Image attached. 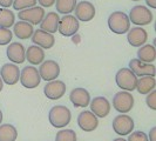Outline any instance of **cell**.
<instances>
[{
  "label": "cell",
  "mask_w": 156,
  "mask_h": 141,
  "mask_svg": "<svg viewBox=\"0 0 156 141\" xmlns=\"http://www.w3.org/2000/svg\"><path fill=\"white\" fill-rule=\"evenodd\" d=\"M70 118H72V113L69 108H67L66 106H61V105L52 107L48 113L49 124L55 128L66 127L70 122Z\"/></svg>",
  "instance_id": "1"
},
{
  "label": "cell",
  "mask_w": 156,
  "mask_h": 141,
  "mask_svg": "<svg viewBox=\"0 0 156 141\" xmlns=\"http://www.w3.org/2000/svg\"><path fill=\"white\" fill-rule=\"evenodd\" d=\"M108 27L113 33L115 34H125L129 31L130 28V20L128 16L121 12V11H116L113 12L109 16H108Z\"/></svg>",
  "instance_id": "2"
},
{
  "label": "cell",
  "mask_w": 156,
  "mask_h": 141,
  "mask_svg": "<svg viewBox=\"0 0 156 141\" xmlns=\"http://www.w3.org/2000/svg\"><path fill=\"white\" fill-rule=\"evenodd\" d=\"M115 81H116V85L121 89L127 91V92H133L136 88L137 77L134 74L130 68H121L117 70L116 75H115Z\"/></svg>",
  "instance_id": "3"
},
{
  "label": "cell",
  "mask_w": 156,
  "mask_h": 141,
  "mask_svg": "<svg viewBox=\"0 0 156 141\" xmlns=\"http://www.w3.org/2000/svg\"><path fill=\"white\" fill-rule=\"evenodd\" d=\"M128 18H129L130 23L136 26H146L153 21V13L150 12L149 7L147 6L136 5L130 9Z\"/></svg>",
  "instance_id": "4"
},
{
  "label": "cell",
  "mask_w": 156,
  "mask_h": 141,
  "mask_svg": "<svg viewBox=\"0 0 156 141\" xmlns=\"http://www.w3.org/2000/svg\"><path fill=\"white\" fill-rule=\"evenodd\" d=\"M19 81L21 82V85L23 87H26L28 89L38 87L40 85V81H41L39 70H37L35 67H33V66H26V67H23V70H20Z\"/></svg>",
  "instance_id": "5"
},
{
  "label": "cell",
  "mask_w": 156,
  "mask_h": 141,
  "mask_svg": "<svg viewBox=\"0 0 156 141\" xmlns=\"http://www.w3.org/2000/svg\"><path fill=\"white\" fill-rule=\"evenodd\" d=\"M80 28L79 20L72 14H65V16L59 20L58 25V31L63 37H72L75 33H78Z\"/></svg>",
  "instance_id": "6"
},
{
  "label": "cell",
  "mask_w": 156,
  "mask_h": 141,
  "mask_svg": "<svg viewBox=\"0 0 156 141\" xmlns=\"http://www.w3.org/2000/svg\"><path fill=\"white\" fill-rule=\"evenodd\" d=\"M134 106V96L130 92L122 91L114 95L113 98V107L119 113H128Z\"/></svg>",
  "instance_id": "7"
},
{
  "label": "cell",
  "mask_w": 156,
  "mask_h": 141,
  "mask_svg": "<svg viewBox=\"0 0 156 141\" xmlns=\"http://www.w3.org/2000/svg\"><path fill=\"white\" fill-rule=\"evenodd\" d=\"M45 16V9L41 6H33L30 8H25L19 11L18 13V19L23 20V21H27V23L32 24V25H39L41 20Z\"/></svg>",
  "instance_id": "8"
},
{
  "label": "cell",
  "mask_w": 156,
  "mask_h": 141,
  "mask_svg": "<svg viewBox=\"0 0 156 141\" xmlns=\"http://www.w3.org/2000/svg\"><path fill=\"white\" fill-rule=\"evenodd\" d=\"M113 129L117 135H121V136H126V135H129V134L133 132L134 129V120L130 117L122 114L121 115H117L114 118L113 120Z\"/></svg>",
  "instance_id": "9"
},
{
  "label": "cell",
  "mask_w": 156,
  "mask_h": 141,
  "mask_svg": "<svg viewBox=\"0 0 156 141\" xmlns=\"http://www.w3.org/2000/svg\"><path fill=\"white\" fill-rule=\"evenodd\" d=\"M39 74L41 80L45 81H52L59 77L60 74V66L59 63L54 60H44L40 63L39 67Z\"/></svg>",
  "instance_id": "10"
},
{
  "label": "cell",
  "mask_w": 156,
  "mask_h": 141,
  "mask_svg": "<svg viewBox=\"0 0 156 141\" xmlns=\"http://www.w3.org/2000/svg\"><path fill=\"white\" fill-rule=\"evenodd\" d=\"M44 93L49 100H59L66 93V85L61 80H52L48 81L44 88Z\"/></svg>",
  "instance_id": "11"
},
{
  "label": "cell",
  "mask_w": 156,
  "mask_h": 141,
  "mask_svg": "<svg viewBox=\"0 0 156 141\" xmlns=\"http://www.w3.org/2000/svg\"><path fill=\"white\" fill-rule=\"evenodd\" d=\"M0 78L9 86L16 85L20 78V70L16 63H5L0 70Z\"/></svg>",
  "instance_id": "12"
},
{
  "label": "cell",
  "mask_w": 156,
  "mask_h": 141,
  "mask_svg": "<svg viewBox=\"0 0 156 141\" xmlns=\"http://www.w3.org/2000/svg\"><path fill=\"white\" fill-rule=\"evenodd\" d=\"M79 127L85 132H93L98 128L99 119L90 110H83L78 117Z\"/></svg>",
  "instance_id": "13"
},
{
  "label": "cell",
  "mask_w": 156,
  "mask_h": 141,
  "mask_svg": "<svg viewBox=\"0 0 156 141\" xmlns=\"http://www.w3.org/2000/svg\"><path fill=\"white\" fill-rule=\"evenodd\" d=\"M75 12V18L80 20V21H90L93 20L95 16V7L92 2L89 1H80L79 4H76V6L74 8Z\"/></svg>",
  "instance_id": "14"
},
{
  "label": "cell",
  "mask_w": 156,
  "mask_h": 141,
  "mask_svg": "<svg viewBox=\"0 0 156 141\" xmlns=\"http://www.w3.org/2000/svg\"><path fill=\"white\" fill-rule=\"evenodd\" d=\"M129 68L133 70V73L136 77H155L156 68L154 63H142L139 59H132L129 61Z\"/></svg>",
  "instance_id": "15"
},
{
  "label": "cell",
  "mask_w": 156,
  "mask_h": 141,
  "mask_svg": "<svg viewBox=\"0 0 156 141\" xmlns=\"http://www.w3.org/2000/svg\"><path fill=\"white\" fill-rule=\"evenodd\" d=\"M32 42L37 46L45 48V49H49L54 46L55 38L52 33H48L42 30H37L33 32L32 34Z\"/></svg>",
  "instance_id": "16"
},
{
  "label": "cell",
  "mask_w": 156,
  "mask_h": 141,
  "mask_svg": "<svg viewBox=\"0 0 156 141\" xmlns=\"http://www.w3.org/2000/svg\"><path fill=\"white\" fill-rule=\"evenodd\" d=\"M70 102L76 108H86L90 102V94L85 88H74L69 94Z\"/></svg>",
  "instance_id": "17"
},
{
  "label": "cell",
  "mask_w": 156,
  "mask_h": 141,
  "mask_svg": "<svg viewBox=\"0 0 156 141\" xmlns=\"http://www.w3.org/2000/svg\"><path fill=\"white\" fill-rule=\"evenodd\" d=\"M127 40L133 47H141L147 42L148 33L141 26H136L133 28H129V31L127 32Z\"/></svg>",
  "instance_id": "18"
},
{
  "label": "cell",
  "mask_w": 156,
  "mask_h": 141,
  "mask_svg": "<svg viewBox=\"0 0 156 141\" xmlns=\"http://www.w3.org/2000/svg\"><path fill=\"white\" fill-rule=\"evenodd\" d=\"M6 55H7L9 61H12L16 65H19V63H23L26 60V49H25L23 44L12 42V44L8 45Z\"/></svg>",
  "instance_id": "19"
},
{
  "label": "cell",
  "mask_w": 156,
  "mask_h": 141,
  "mask_svg": "<svg viewBox=\"0 0 156 141\" xmlns=\"http://www.w3.org/2000/svg\"><path fill=\"white\" fill-rule=\"evenodd\" d=\"M90 105V112H93L98 118H106L110 112V103L105 96H96L92 101Z\"/></svg>",
  "instance_id": "20"
},
{
  "label": "cell",
  "mask_w": 156,
  "mask_h": 141,
  "mask_svg": "<svg viewBox=\"0 0 156 141\" xmlns=\"http://www.w3.org/2000/svg\"><path fill=\"white\" fill-rule=\"evenodd\" d=\"M59 20H60V16L58 13L55 12H49L47 13L46 16H44V19L41 20L40 25V30L42 31H46L48 33H55L58 31V25H59Z\"/></svg>",
  "instance_id": "21"
},
{
  "label": "cell",
  "mask_w": 156,
  "mask_h": 141,
  "mask_svg": "<svg viewBox=\"0 0 156 141\" xmlns=\"http://www.w3.org/2000/svg\"><path fill=\"white\" fill-rule=\"evenodd\" d=\"M34 32V28H33V25L27 21H18V23H14L13 25V33L16 34V37L20 40H26L30 39L32 37Z\"/></svg>",
  "instance_id": "22"
},
{
  "label": "cell",
  "mask_w": 156,
  "mask_h": 141,
  "mask_svg": "<svg viewBox=\"0 0 156 141\" xmlns=\"http://www.w3.org/2000/svg\"><path fill=\"white\" fill-rule=\"evenodd\" d=\"M26 59L32 65H40L45 60V52L41 47L32 45L26 51Z\"/></svg>",
  "instance_id": "23"
},
{
  "label": "cell",
  "mask_w": 156,
  "mask_h": 141,
  "mask_svg": "<svg viewBox=\"0 0 156 141\" xmlns=\"http://www.w3.org/2000/svg\"><path fill=\"white\" fill-rule=\"evenodd\" d=\"M137 59L142 63H153L156 59V49L154 45H142L137 51Z\"/></svg>",
  "instance_id": "24"
},
{
  "label": "cell",
  "mask_w": 156,
  "mask_h": 141,
  "mask_svg": "<svg viewBox=\"0 0 156 141\" xmlns=\"http://www.w3.org/2000/svg\"><path fill=\"white\" fill-rule=\"evenodd\" d=\"M156 86V80L155 77H140V79H137V82H136V88L137 92L140 94H148L150 93L153 89H155Z\"/></svg>",
  "instance_id": "25"
},
{
  "label": "cell",
  "mask_w": 156,
  "mask_h": 141,
  "mask_svg": "<svg viewBox=\"0 0 156 141\" xmlns=\"http://www.w3.org/2000/svg\"><path fill=\"white\" fill-rule=\"evenodd\" d=\"M18 138V131L13 125L5 124L0 125V141H16Z\"/></svg>",
  "instance_id": "26"
},
{
  "label": "cell",
  "mask_w": 156,
  "mask_h": 141,
  "mask_svg": "<svg viewBox=\"0 0 156 141\" xmlns=\"http://www.w3.org/2000/svg\"><path fill=\"white\" fill-rule=\"evenodd\" d=\"M76 0H55V8L56 12L60 14H70L74 12V8L76 6Z\"/></svg>",
  "instance_id": "27"
},
{
  "label": "cell",
  "mask_w": 156,
  "mask_h": 141,
  "mask_svg": "<svg viewBox=\"0 0 156 141\" xmlns=\"http://www.w3.org/2000/svg\"><path fill=\"white\" fill-rule=\"evenodd\" d=\"M16 23V16L8 8H0V27L9 28Z\"/></svg>",
  "instance_id": "28"
},
{
  "label": "cell",
  "mask_w": 156,
  "mask_h": 141,
  "mask_svg": "<svg viewBox=\"0 0 156 141\" xmlns=\"http://www.w3.org/2000/svg\"><path fill=\"white\" fill-rule=\"evenodd\" d=\"M55 141H76V134L73 129H61L55 135Z\"/></svg>",
  "instance_id": "29"
},
{
  "label": "cell",
  "mask_w": 156,
  "mask_h": 141,
  "mask_svg": "<svg viewBox=\"0 0 156 141\" xmlns=\"http://www.w3.org/2000/svg\"><path fill=\"white\" fill-rule=\"evenodd\" d=\"M35 5H37V0H13V4H12L13 8L16 11L33 7Z\"/></svg>",
  "instance_id": "30"
},
{
  "label": "cell",
  "mask_w": 156,
  "mask_h": 141,
  "mask_svg": "<svg viewBox=\"0 0 156 141\" xmlns=\"http://www.w3.org/2000/svg\"><path fill=\"white\" fill-rule=\"evenodd\" d=\"M13 38V32L9 31V28L0 27V46H5Z\"/></svg>",
  "instance_id": "31"
},
{
  "label": "cell",
  "mask_w": 156,
  "mask_h": 141,
  "mask_svg": "<svg viewBox=\"0 0 156 141\" xmlns=\"http://www.w3.org/2000/svg\"><path fill=\"white\" fill-rule=\"evenodd\" d=\"M146 103L150 110H156V92L155 89H153L150 93H148L147 98H146Z\"/></svg>",
  "instance_id": "32"
},
{
  "label": "cell",
  "mask_w": 156,
  "mask_h": 141,
  "mask_svg": "<svg viewBox=\"0 0 156 141\" xmlns=\"http://www.w3.org/2000/svg\"><path fill=\"white\" fill-rule=\"evenodd\" d=\"M129 135H130V136L128 138V140L127 141H149L147 134L143 133V132H140V131L134 132V133H130Z\"/></svg>",
  "instance_id": "33"
},
{
  "label": "cell",
  "mask_w": 156,
  "mask_h": 141,
  "mask_svg": "<svg viewBox=\"0 0 156 141\" xmlns=\"http://www.w3.org/2000/svg\"><path fill=\"white\" fill-rule=\"evenodd\" d=\"M41 7H51L55 4V0H37Z\"/></svg>",
  "instance_id": "34"
},
{
  "label": "cell",
  "mask_w": 156,
  "mask_h": 141,
  "mask_svg": "<svg viewBox=\"0 0 156 141\" xmlns=\"http://www.w3.org/2000/svg\"><path fill=\"white\" fill-rule=\"evenodd\" d=\"M13 0H0V6L2 8H8L12 6Z\"/></svg>",
  "instance_id": "35"
},
{
  "label": "cell",
  "mask_w": 156,
  "mask_h": 141,
  "mask_svg": "<svg viewBox=\"0 0 156 141\" xmlns=\"http://www.w3.org/2000/svg\"><path fill=\"white\" fill-rule=\"evenodd\" d=\"M148 140L149 141H156V128H155V127H153V128L150 129Z\"/></svg>",
  "instance_id": "36"
},
{
  "label": "cell",
  "mask_w": 156,
  "mask_h": 141,
  "mask_svg": "<svg viewBox=\"0 0 156 141\" xmlns=\"http://www.w3.org/2000/svg\"><path fill=\"white\" fill-rule=\"evenodd\" d=\"M72 41H73L74 44H76V45H78L79 42L81 41V37H80V34H78V33H75L74 35H72Z\"/></svg>",
  "instance_id": "37"
},
{
  "label": "cell",
  "mask_w": 156,
  "mask_h": 141,
  "mask_svg": "<svg viewBox=\"0 0 156 141\" xmlns=\"http://www.w3.org/2000/svg\"><path fill=\"white\" fill-rule=\"evenodd\" d=\"M146 4L148 5V7L150 8H156V0H146Z\"/></svg>",
  "instance_id": "38"
},
{
  "label": "cell",
  "mask_w": 156,
  "mask_h": 141,
  "mask_svg": "<svg viewBox=\"0 0 156 141\" xmlns=\"http://www.w3.org/2000/svg\"><path fill=\"white\" fill-rule=\"evenodd\" d=\"M113 141H127V140L123 139V138H116V139H114Z\"/></svg>",
  "instance_id": "39"
},
{
  "label": "cell",
  "mask_w": 156,
  "mask_h": 141,
  "mask_svg": "<svg viewBox=\"0 0 156 141\" xmlns=\"http://www.w3.org/2000/svg\"><path fill=\"white\" fill-rule=\"evenodd\" d=\"M2 86H4V82H2V80L0 78V92H1V89H2Z\"/></svg>",
  "instance_id": "40"
},
{
  "label": "cell",
  "mask_w": 156,
  "mask_h": 141,
  "mask_svg": "<svg viewBox=\"0 0 156 141\" xmlns=\"http://www.w3.org/2000/svg\"><path fill=\"white\" fill-rule=\"evenodd\" d=\"M1 122H2V112L0 110V125H1Z\"/></svg>",
  "instance_id": "41"
},
{
  "label": "cell",
  "mask_w": 156,
  "mask_h": 141,
  "mask_svg": "<svg viewBox=\"0 0 156 141\" xmlns=\"http://www.w3.org/2000/svg\"><path fill=\"white\" fill-rule=\"evenodd\" d=\"M132 1H141V0H132Z\"/></svg>",
  "instance_id": "42"
}]
</instances>
